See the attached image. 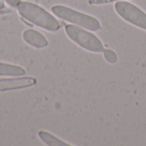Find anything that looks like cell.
I'll use <instances>...</instances> for the list:
<instances>
[{
	"instance_id": "1",
	"label": "cell",
	"mask_w": 146,
	"mask_h": 146,
	"mask_svg": "<svg viewBox=\"0 0 146 146\" xmlns=\"http://www.w3.org/2000/svg\"><path fill=\"white\" fill-rule=\"evenodd\" d=\"M16 9L23 19L45 30L56 32L61 28L56 18L35 3L21 1Z\"/></svg>"
},
{
	"instance_id": "2",
	"label": "cell",
	"mask_w": 146,
	"mask_h": 146,
	"mask_svg": "<svg viewBox=\"0 0 146 146\" xmlns=\"http://www.w3.org/2000/svg\"><path fill=\"white\" fill-rule=\"evenodd\" d=\"M51 11L58 18H61L62 20L72 24L78 25L79 27L86 28L89 31L95 32L102 28V25L97 18L73 9L69 7L63 5H55L51 8Z\"/></svg>"
},
{
	"instance_id": "3",
	"label": "cell",
	"mask_w": 146,
	"mask_h": 146,
	"mask_svg": "<svg viewBox=\"0 0 146 146\" xmlns=\"http://www.w3.org/2000/svg\"><path fill=\"white\" fill-rule=\"evenodd\" d=\"M65 32L72 41L85 50L92 52H101L104 49L102 41L95 34L79 26L68 24L65 26Z\"/></svg>"
},
{
	"instance_id": "4",
	"label": "cell",
	"mask_w": 146,
	"mask_h": 146,
	"mask_svg": "<svg viewBox=\"0 0 146 146\" xmlns=\"http://www.w3.org/2000/svg\"><path fill=\"white\" fill-rule=\"evenodd\" d=\"M115 9L126 22L137 28L146 30V13L136 5L122 0L115 3Z\"/></svg>"
},
{
	"instance_id": "5",
	"label": "cell",
	"mask_w": 146,
	"mask_h": 146,
	"mask_svg": "<svg viewBox=\"0 0 146 146\" xmlns=\"http://www.w3.org/2000/svg\"><path fill=\"white\" fill-rule=\"evenodd\" d=\"M36 79L32 77H19L0 79V92L23 89L35 85Z\"/></svg>"
},
{
	"instance_id": "6",
	"label": "cell",
	"mask_w": 146,
	"mask_h": 146,
	"mask_svg": "<svg viewBox=\"0 0 146 146\" xmlns=\"http://www.w3.org/2000/svg\"><path fill=\"white\" fill-rule=\"evenodd\" d=\"M24 41L35 48H44L48 46L47 39L38 31L34 29H27L22 34Z\"/></svg>"
},
{
	"instance_id": "7",
	"label": "cell",
	"mask_w": 146,
	"mask_h": 146,
	"mask_svg": "<svg viewBox=\"0 0 146 146\" xmlns=\"http://www.w3.org/2000/svg\"><path fill=\"white\" fill-rule=\"evenodd\" d=\"M25 74L26 71L19 65L0 62V77H19Z\"/></svg>"
},
{
	"instance_id": "8",
	"label": "cell",
	"mask_w": 146,
	"mask_h": 146,
	"mask_svg": "<svg viewBox=\"0 0 146 146\" xmlns=\"http://www.w3.org/2000/svg\"><path fill=\"white\" fill-rule=\"evenodd\" d=\"M38 137L44 142L46 145L49 146H70L69 144L65 143L64 141L59 139L58 138L55 137L51 133L45 132V131H40L38 133Z\"/></svg>"
},
{
	"instance_id": "9",
	"label": "cell",
	"mask_w": 146,
	"mask_h": 146,
	"mask_svg": "<svg viewBox=\"0 0 146 146\" xmlns=\"http://www.w3.org/2000/svg\"><path fill=\"white\" fill-rule=\"evenodd\" d=\"M103 54H104V59L110 63V64H116L118 61V56L115 53V52L112 49H109V48H104L103 51Z\"/></svg>"
},
{
	"instance_id": "10",
	"label": "cell",
	"mask_w": 146,
	"mask_h": 146,
	"mask_svg": "<svg viewBox=\"0 0 146 146\" xmlns=\"http://www.w3.org/2000/svg\"><path fill=\"white\" fill-rule=\"evenodd\" d=\"M118 1H122V0H89L88 3L89 4H92V5H102V4H107Z\"/></svg>"
},
{
	"instance_id": "11",
	"label": "cell",
	"mask_w": 146,
	"mask_h": 146,
	"mask_svg": "<svg viewBox=\"0 0 146 146\" xmlns=\"http://www.w3.org/2000/svg\"><path fill=\"white\" fill-rule=\"evenodd\" d=\"M4 8V0H0V10Z\"/></svg>"
},
{
	"instance_id": "12",
	"label": "cell",
	"mask_w": 146,
	"mask_h": 146,
	"mask_svg": "<svg viewBox=\"0 0 146 146\" xmlns=\"http://www.w3.org/2000/svg\"><path fill=\"white\" fill-rule=\"evenodd\" d=\"M27 1H29V2H32V3H38V1H39V0H27Z\"/></svg>"
},
{
	"instance_id": "13",
	"label": "cell",
	"mask_w": 146,
	"mask_h": 146,
	"mask_svg": "<svg viewBox=\"0 0 146 146\" xmlns=\"http://www.w3.org/2000/svg\"><path fill=\"white\" fill-rule=\"evenodd\" d=\"M4 1H5V0H4Z\"/></svg>"
}]
</instances>
